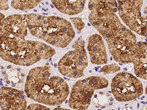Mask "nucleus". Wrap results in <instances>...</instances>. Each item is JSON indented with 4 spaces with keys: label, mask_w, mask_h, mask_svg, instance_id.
I'll list each match as a JSON object with an SVG mask.
<instances>
[{
    "label": "nucleus",
    "mask_w": 147,
    "mask_h": 110,
    "mask_svg": "<svg viewBox=\"0 0 147 110\" xmlns=\"http://www.w3.org/2000/svg\"><path fill=\"white\" fill-rule=\"evenodd\" d=\"M27 97L49 106L62 104L70 93L68 84L63 78L52 75L49 64L32 68L25 85Z\"/></svg>",
    "instance_id": "obj_1"
},
{
    "label": "nucleus",
    "mask_w": 147,
    "mask_h": 110,
    "mask_svg": "<svg viewBox=\"0 0 147 110\" xmlns=\"http://www.w3.org/2000/svg\"><path fill=\"white\" fill-rule=\"evenodd\" d=\"M93 27L106 41L109 52L116 62L130 63L136 44V35L121 23L114 13L101 15L96 19Z\"/></svg>",
    "instance_id": "obj_2"
},
{
    "label": "nucleus",
    "mask_w": 147,
    "mask_h": 110,
    "mask_svg": "<svg viewBox=\"0 0 147 110\" xmlns=\"http://www.w3.org/2000/svg\"><path fill=\"white\" fill-rule=\"evenodd\" d=\"M24 15L30 34L51 45L64 48L75 37L72 24L63 18L36 13Z\"/></svg>",
    "instance_id": "obj_3"
},
{
    "label": "nucleus",
    "mask_w": 147,
    "mask_h": 110,
    "mask_svg": "<svg viewBox=\"0 0 147 110\" xmlns=\"http://www.w3.org/2000/svg\"><path fill=\"white\" fill-rule=\"evenodd\" d=\"M1 58L24 67L48 60L55 54L53 48L42 42L24 39L0 40Z\"/></svg>",
    "instance_id": "obj_4"
},
{
    "label": "nucleus",
    "mask_w": 147,
    "mask_h": 110,
    "mask_svg": "<svg viewBox=\"0 0 147 110\" xmlns=\"http://www.w3.org/2000/svg\"><path fill=\"white\" fill-rule=\"evenodd\" d=\"M73 50L67 52L58 63V70L62 75L70 78L84 76V70L88 65L85 42L79 37L72 45Z\"/></svg>",
    "instance_id": "obj_5"
},
{
    "label": "nucleus",
    "mask_w": 147,
    "mask_h": 110,
    "mask_svg": "<svg viewBox=\"0 0 147 110\" xmlns=\"http://www.w3.org/2000/svg\"><path fill=\"white\" fill-rule=\"evenodd\" d=\"M109 84L107 79L103 77L91 76L78 80L72 87L69 107L75 110H86L90 105L95 91L105 88Z\"/></svg>",
    "instance_id": "obj_6"
},
{
    "label": "nucleus",
    "mask_w": 147,
    "mask_h": 110,
    "mask_svg": "<svg viewBox=\"0 0 147 110\" xmlns=\"http://www.w3.org/2000/svg\"><path fill=\"white\" fill-rule=\"evenodd\" d=\"M111 89L116 100L129 101L138 99L143 93L142 82L136 77L127 72H119L111 83Z\"/></svg>",
    "instance_id": "obj_7"
},
{
    "label": "nucleus",
    "mask_w": 147,
    "mask_h": 110,
    "mask_svg": "<svg viewBox=\"0 0 147 110\" xmlns=\"http://www.w3.org/2000/svg\"><path fill=\"white\" fill-rule=\"evenodd\" d=\"M1 40L24 39L28 34V27L24 15L13 14L1 22Z\"/></svg>",
    "instance_id": "obj_8"
},
{
    "label": "nucleus",
    "mask_w": 147,
    "mask_h": 110,
    "mask_svg": "<svg viewBox=\"0 0 147 110\" xmlns=\"http://www.w3.org/2000/svg\"><path fill=\"white\" fill-rule=\"evenodd\" d=\"M1 110H25L27 102L21 91L8 87L1 88Z\"/></svg>",
    "instance_id": "obj_9"
},
{
    "label": "nucleus",
    "mask_w": 147,
    "mask_h": 110,
    "mask_svg": "<svg viewBox=\"0 0 147 110\" xmlns=\"http://www.w3.org/2000/svg\"><path fill=\"white\" fill-rule=\"evenodd\" d=\"M130 63L134 65L136 77L147 80V43L137 42L132 51Z\"/></svg>",
    "instance_id": "obj_10"
},
{
    "label": "nucleus",
    "mask_w": 147,
    "mask_h": 110,
    "mask_svg": "<svg viewBox=\"0 0 147 110\" xmlns=\"http://www.w3.org/2000/svg\"><path fill=\"white\" fill-rule=\"evenodd\" d=\"M87 48L93 64L100 65L107 63V52L101 35L95 34L89 37Z\"/></svg>",
    "instance_id": "obj_11"
},
{
    "label": "nucleus",
    "mask_w": 147,
    "mask_h": 110,
    "mask_svg": "<svg viewBox=\"0 0 147 110\" xmlns=\"http://www.w3.org/2000/svg\"><path fill=\"white\" fill-rule=\"evenodd\" d=\"M117 2L119 16L127 26L142 12L143 0H117Z\"/></svg>",
    "instance_id": "obj_12"
},
{
    "label": "nucleus",
    "mask_w": 147,
    "mask_h": 110,
    "mask_svg": "<svg viewBox=\"0 0 147 110\" xmlns=\"http://www.w3.org/2000/svg\"><path fill=\"white\" fill-rule=\"evenodd\" d=\"M87 0H51L54 7L62 13L77 15L83 11Z\"/></svg>",
    "instance_id": "obj_13"
},
{
    "label": "nucleus",
    "mask_w": 147,
    "mask_h": 110,
    "mask_svg": "<svg viewBox=\"0 0 147 110\" xmlns=\"http://www.w3.org/2000/svg\"><path fill=\"white\" fill-rule=\"evenodd\" d=\"M91 11L97 13H115L118 11L116 0H90L88 5Z\"/></svg>",
    "instance_id": "obj_14"
},
{
    "label": "nucleus",
    "mask_w": 147,
    "mask_h": 110,
    "mask_svg": "<svg viewBox=\"0 0 147 110\" xmlns=\"http://www.w3.org/2000/svg\"><path fill=\"white\" fill-rule=\"evenodd\" d=\"M127 27L132 32L147 38V5Z\"/></svg>",
    "instance_id": "obj_15"
},
{
    "label": "nucleus",
    "mask_w": 147,
    "mask_h": 110,
    "mask_svg": "<svg viewBox=\"0 0 147 110\" xmlns=\"http://www.w3.org/2000/svg\"><path fill=\"white\" fill-rule=\"evenodd\" d=\"M42 0H12L11 6L17 10L32 9L37 6Z\"/></svg>",
    "instance_id": "obj_16"
},
{
    "label": "nucleus",
    "mask_w": 147,
    "mask_h": 110,
    "mask_svg": "<svg viewBox=\"0 0 147 110\" xmlns=\"http://www.w3.org/2000/svg\"><path fill=\"white\" fill-rule=\"evenodd\" d=\"M121 70L120 67L116 64H112L106 65L100 68V72H103L105 74H109L115 73Z\"/></svg>",
    "instance_id": "obj_17"
},
{
    "label": "nucleus",
    "mask_w": 147,
    "mask_h": 110,
    "mask_svg": "<svg viewBox=\"0 0 147 110\" xmlns=\"http://www.w3.org/2000/svg\"><path fill=\"white\" fill-rule=\"evenodd\" d=\"M70 20L78 31H81L85 27V23L80 17H72L71 18Z\"/></svg>",
    "instance_id": "obj_18"
},
{
    "label": "nucleus",
    "mask_w": 147,
    "mask_h": 110,
    "mask_svg": "<svg viewBox=\"0 0 147 110\" xmlns=\"http://www.w3.org/2000/svg\"><path fill=\"white\" fill-rule=\"evenodd\" d=\"M27 110H50L48 107L39 104H32L27 107Z\"/></svg>",
    "instance_id": "obj_19"
},
{
    "label": "nucleus",
    "mask_w": 147,
    "mask_h": 110,
    "mask_svg": "<svg viewBox=\"0 0 147 110\" xmlns=\"http://www.w3.org/2000/svg\"><path fill=\"white\" fill-rule=\"evenodd\" d=\"M9 0H1L0 7L1 10H7L9 9L8 2Z\"/></svg>",
    "instance_id": "obj_20"
},
{
    "label": "nucleus",
    "mask_w": 147,
    "mask_h": 110,
    "mask_svg": "<svg viewBox=\"0 0 147 110\" xmlns=\"http://www.w3.org/2000/svg\"><path fill=\"white\" fill-rule=\"evenodd\" d=\"M4 17H5V16H4L3 14L2 13H1V21L3 20V19H4Z\"/></svg>",
    "instance_id": "obj_21"
},
{
    "label": "nucleus",
    "mask_w": 147,
    "mask_h": 110,
    "mask_svg": "<svg viewBox=\"0 0 147 110\" xmlns=\"http://www.w3.org/2000/svg\"><path fill=\"white\" fill-rule=\"evenodd\" d=\"M145 93H146V94H147V87H146V88Z\"/></svg>",
    "instance_id": "obj_22"
}]
</instances>
